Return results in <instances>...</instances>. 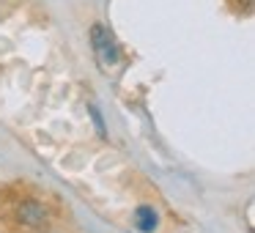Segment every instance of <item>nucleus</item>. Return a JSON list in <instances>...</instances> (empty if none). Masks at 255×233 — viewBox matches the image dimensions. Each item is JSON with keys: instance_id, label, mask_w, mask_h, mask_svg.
<instances>
[{"instance_id": "obj_1", "label": "nucleus", "mask_w": 255, "mask_h": 233, "mask_svg": "<svg viewBox=\"0 0 255 233\" xmlns=\"http://www.w3.org/2000/svg\"><path fill=\"white\" fill-rule=\"evenodd\" d=\"M91 47H94V55L102 69H113L121 63V47H118V41L113 39V33L102 22H96L91 28Z\"/></svg>"}, {"instance_id": "obj_2", "label": "nucleus", "mask_w": 255, "mask_h": 233, "mask_svg": "<svg viewBox=\"0 0 255 233\" xmlns=\"http://www.w3.org/2000/svg\"><path fill=\"white\" fill-rule=\"evenodd\" d=\"M17 217L22 225L28 228H41L47 222V217H50V211H47L44 203H39V200H22L17 209Z\"/></svg>"}, {"instance_id": "obj_3", "label": "nucleus", "mask_w": 255, "mask_h": 233, "mask_svg": "<svg viewBox=\"0 0 255 233\" xmlns=\"http://www.w3.org/2000/svg\"><path fill=\"white\" fill-rule=\"evenodd\" d=\"M134 225L143 233H154L156 228H159V214H156L154 206H140V209L134 211Z\"/></svg>"}, {"instance_id": "obj_4", "label": "nucleus", "mask_w": 255, "mask_h": 233, "mask_svg": "<svg viewBox=\"0 0 255 233\" xmlns=\"http://www.w3.org/2000/svg\"><path fill=\"white\" fill-rule=\"evenodd\" d=\"M88 113H91V118H94V126H96V132H99L102 137H107V132H105V118H102L99 107H96V105H88Z\"/></svg>"}]
</instances>
